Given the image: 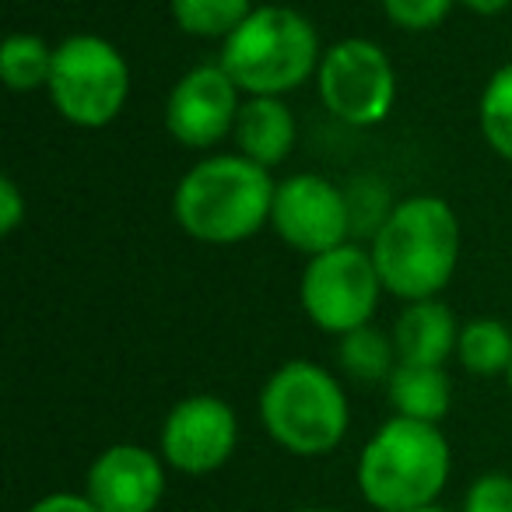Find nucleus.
<instances>
[{"instance_id": "obj_27", "label": "nucleus", "mask_w": 512, "mask_h": 512, "mask_svg": "<svg viewBox=\"0 0 512 512\" xmlns=\"http://www.w3.org/2000/svg\"><path fill=\"white\" fill-rule=\"evenodd\" d=\"M295 512H341V509H323V505H309V509H295Z\"/></svg>"}, {"instance_id": "obj_15", "label": "nucleus", "mask_w": 512, "mask_h": 512, "mask_svg": "<svg viewBox=\"0 0 512 512\" xmlns=\"http://www.w3.org/2000/svg\"><path fill=\"white\" fill-rule=\"evenodd\" d=\"M386 397L397 418H414L439 425L453 407V383L446 365H404L386 379Z\"/></svg>"}, {"instance_id": "obj_12", "label": "nucleus", "mask_w": 512, "mask_h": 512, "mask_svg": "<svg viewBox=\"0 0 512 512\" xmlns=\"http://www.w3.org/2000/svg\"><path fill=\"white\" fill-rule=\"evenodd\" d=\"M169 488L162 453L137 442L106 446L85 474V495L99 512H158Z\"/></svg>"}, {"instance_id": "obj_19", "label": "nucleus", "mask_w": 512, "mask_h": 512, "mask_svg": "<svg viewBox=\"0 0 512 512\" xmlns=\"http://www.w3.org/2000/svg\"><path fill=\"white\" fill-rule=\"evenodd\" d=\"M253 11V0H169V15L179 25V32L193 39H221V43Z\"/></svg>"}, {"instance_id": "obj_4", "label": "nucleus", "mask_w": 512, "mask_h": 512, "mask_svg": "<svg viewBox=\"0 0 512 512\" xmlns=\"http://www.w3.org/2000/svg\"><path fill=\"white\" fill-rule=\"evenodd\" d=\"M320 60L323 46L316 25L302 11L285 8V4H260L221 43L218 64L239 85L242 95L285 99L288 92L316 78Z\"/></svg>"}, {"instance_id": "obj_3", "label": "nucleus", "mask_w": 512, "mask_h": 512, "mask_svg": "<svg viewBox=\"0 0 512 512\" xmlns=\"http://www.w3.org/2000/svg\"><path fill=\"white\" fill-rule=\"evenodd\" d=\"M453 474V449L439 425L397 418L376 428L358 453L355 481L376 512H414L439 505Z\"/></svg>"}, {"instance_id": "obj_26", "label": "nucleus", "mask_w": 512, "mask_h": 512, "mask_svg": "<svg viewBox=\"0 0 512 512\" xmlns=\"http://www.w3.org/2000/svg\"><path fill=\"white\" fill-rule=\"evenodd\" d=\"M460 8H467L470 15H477V18H495V15H502L505 8H509L512 0H456Z\"/></svg>"}, {"instance_id": "obj_9", "label": "nucleus", "mask_w": 512, "mask_h": 512, "mask_svg": "<svg viewBox=\"0 0 512 512\" xmlns=\"http://www.w3.org/2000/svg\"><path fill=\"white\" fill-rule=\"evenodd\" d=\"M239 446V418L228 400L214 393L183 397L162 421L158 453L165 467L186 477H207L232 460Z\"/></svg>"}, {"instance_id": "obj_20", "label": "nucleus", "mask_w": 512, "mask_h": 512, "mask_svg": "<svg viewBox=\"0 0 512 512\" xmlns=\"http://www.w3.org/2000/svg\"><path fill=\"white\" fill-rule=\"evenodd\" d=\"M477 123L498 158L512 162V64H502L488 78L477 102Z\"/></svg>"}, {"instance_id": "obj_29", "label": "nucleus", "mask_w": 512, "mask_h": 512, "mask_svg": "<svg viewBox=\"0 0 512 512\" xmlns=\"http://www.w3.org/2000/svg\"><path fill=\"white\" fill-rule=\"evenodd\" d=\"M505 383H509V390H512V365H509V372H505Z\"/></svg>"}, {"instance_id": "obj_2", "label": "nucleus", "mask_w": 512, "mask_h": 512, "mask_svg": "<svg viewBox=\"0 0 512 512\" xmlns=\"http://www.w3.org/2000/svg\"><path fill=\"white\" fill-rule=\"evenodd\" d=\"M271 169L246 155H207L183 172L172 193V214L190 239L207 246H235L271 225L274 211Z\"/></svg>"}, {"instance_id": "obj_6", "label": "nucleus", "mask_w": 512, "mask_h": 512, "mask_svg": "<svg viewBox=\"0 0 512 512\" xmlns=\"http://www.w3.org/2000/svg\"><path fill=\"white\" fill-rule=\"evenodd\" d=\"M46 95L71 127L102 130L123 113L130 99V64L109 39L92 32L67 36L53 53Z\"/></svg>"}, {"instance_id": "obj_24", "label": "nucleus", "mask_w": 512, "mask_h": 512, "mask_svg": "<svg viewBox=\"0 0 512 512\" xmlns=\"http://www.w3.org/2000/svg\"><path fill=\"white\" fill-rule=\"evenodd\" d=\"M25 221V197L11 176L0 179V235H11Z\"/></svg>"}, {"instance_id": "obj_7", "label": "nucleus", "mask_w": 512, "mask_h": 512, "mask_svg": "<svg viewBox=\"0 0 512 512\" xmlns=\"http://www.w3.org/2000/svg\"><path fill=\"white\" fill-rule=\"evenodd\" d=\"M383 292L386 288L376 271V260L362 242H344L320 256H309L299 281L302 313L323 334L334 337L369 327Z\"/></svg>"}, {"instance_id": "obj_25", "label": "nucleus", "mask_w": 512, "mask_h": 512, "mask_svg": "<svg viewBox=\"0 0 512 512\" xmlns=\"http://www.w3.org/2000/svg\"><path fill=\"white\" fill-rule=\"evenodd\" d=\"M29 512H99L85 491H53L43 495Z\"/></svg>"}, {"instance_id": "obj_18", "label": "nucleus", "mask_w": 512, "mask_h": 512, "mask_svg": "<svg viewBox=\"0 0 512 512\" xmlns=\"http://www.w3.org/2000/svg\"><path fill=\"white\" fill-rule=\"evenodd\" d=\"M337 362L358 383H386L397 369V348L393 337L379 327H358L337 341Z\"/></svg>"}, {"instance_id": "obj_11", "label": "nucleus", "mask_w": 512, "mask_h": 512, "mask_svg": "<svg viewBox=\"0 0 512 512\" xmlns=\"http://www.w3.org/2000/svg\"><path fill=\"white\" fill-rule=\"evenodd\" d=\"M242 99L246 95L239 92V85L228 78L218 60L197 64L172 85L169 99H165V130L183 148L207 151L235 130Z\"/></svg>"}, {"instance_id": "obj_21", "label": "nucleus", "mask_w": 512, "mask_h": 512, "mask_svg": "<svg viewBox=\"0 0 512 512\" xmlns=\"http://www.w3.org/2000/svg\"><path fill=\"white\" fill-rule=\"evenodd\" d=\"M344 193H348V211H351V239L358 242V235H369L372 239L393 211V204L386 200L383 183L365 176V179H355Z\"/></svg>"}, {"instance_id": "obj_8", "label": "nucleus", "mask_w": 512, "mask_h": 512, "mask_svg": "<svg viewBox=\"0 0 512 512\" xmlns=\"http://www.w3.org/2000/svg\"><path fill=\"white\" fill-rule=\"evenodd\" d=\"M316 92L334 120L348 127H376L397 102V71L379 43L348 36L323 50Z\"/></svg>"}, {"instance_id": "obj_17", "label": "nucleus", "mask_w": 512, "mask_h": 512, "mask_svg": "<svg viewBox=\"0 0 512 512\" xmlns=\"http://www.w3.org/2000/svg\"><path fill=\"white\" fill-rule=\"evenodd\" d=\"M53 53H57V46H50L43 36L15 32V36H8L4 46H0V78L18 95L39 92V88L50 85Z\"/></svg>"}, {"instance_id": "obj_5", "label": "nucleus", "mask_w": 512, "mask_h": 512, "mask_svg": "<svg viewBox=\"0 0 512 512\" xmlns=\"http://www.w3.org/2000/svg\"><path fill=\"white\" fill-rule=\"evenodd\" d=\"M260 425L285 453L316 460L334 453L348 435V393L330 369L292 358L278 365L260 390Z\"/></svg>"}, {"instance_id": "obj_1", "label": "nucleus", "mask_w": 512, "mask_h": 512, "mask_svg": "<svg viewBox=\"0 0 512 512\" xmlns=\"http://www.w3.org/2000/svg\"><path fill=\"white\" fill-rule=\"evenodd\" d=\"M383 288L400 302L439 299L460 264V221L435 193H414L393 204L390 218L369 239Z\"/></svg>"}, {"instance_id": "obj_16", "label": "nucleus", "mask_w": 512, "mask_h": 512, "mask_svg": "<svg viewBox=\"0 0 512 512\" xmlns=\"http://www.w3.org/2000/svg\"><path fill=\"white\" fill-rule=\"evenodd\" d=\"M456 362L470 372V376H505L512 365V330L502 320H470L460 327V341H456Z\"/></svg>"}, {"instance_id": "obj_23", "label": "nucleus", "mask_w": 512, "mask_h": 512, "mask_svg": "<svg viewBox=\"0 0 512 512\" xmlns=\"http://www.w3.org/2000/svg\"><path fill=\"white\" fill-rule=\"evenodd\" d=\"M460 512H512V477L488 470L463 491Z\"/></svg>"}, {"instance_id": "obj_28", "label": "nucleus", "mask_w": 512, "mask_h": 512, "mask_svg": "<svg viewBox=\"0 0 512 512\" xmlns=\"http://www.w3.org/2000/svg\"><path fill=\"white\" fill-rule=\"evenodd\" d=\"M414 512H449V509H442V505H428V509H414Z\"/></svg>"}, {"instance_id": "obj_10", "label": "nucleus", "mask_w": 512, "mask_h": 512, "mask_svg": "<svg viewBox=\"0 0 512 512\" xmlns=\"http://www.w3.org/2000/svg\"><path fill=\"white\" fill-rule=\"evenodd\" d=\"M271 228L285 246H292L306 260L344 246V242H355L351 239L348 193L316 172H295V176L281 179L278 193H274Z\"/></svg>"}, {"instance_id": "obj_14", "label": "nucleus", "mask_w": 512, "mask_h": 512, "mask_svg": "<svg viewBox=\"0 0 512 512\" xmlns=\"http://www.w3.org/2000/svg\"><path fill=\"white\" fill-rule=\"evenodd\" d=\"M460 323L453 309L439 299L407 302L393 323V348L404 365H446L456 355Z\"/></svg>"}, {"instance_id": "obj_22", "label": "nucleus", "mask_w": 512, "mask_h": 512, "mask_svg": "<svg viewBox=\"0 0 512 512\" xmlns=\"http://www.w3.org/2000/svg\"><path fill=\"white\" fill-rule=\"evenodd\" d=\"M456 0H379L383 15L404 32H432L449 18Z\"/></svg>"}, {"instance_id": "obj_13", "label": "nucleus", "mask_w": 512, "mask_h": 512, "mask_svg": "<svg viewBox=\"0 0 512 512\" xmlns=\"http://www.w3.org/2000/svg\"><path fill=\"white\" fill-rule=\"evenodd\" d=\"M235 151L246 155L249 162L274 169V165L288 162L299 141V123L295 113L288 109L285 99H271V95H246L242 109L235 116Z\"/></svg>"}]
</instances>
